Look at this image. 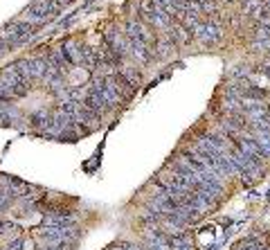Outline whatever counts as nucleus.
Returning a JSON list of instances; mask_svg holds the SVG:
<instances>
[{"instance_id":"9","label":"nucleus","mask_w":270,"mask_h":250,"mask_svg":"<svg viewBox=\"0 0 270 250\" xmlns=\"http://www.w3.org/2000/svg\"><path fill=\"white\" fill-rule=\"evenodd\" d=\"M7 250H23V239H14Z\"/></svg>"},{"instance_id":"6","label":"nucleus","mask_w":270,"mask_h":250,"mask_svg":"<svg viewBox=\"0 0 270 250\" xmlns=\"http://www.w3.org/2000/svg\"><path fill=\"white\" fill-rule=\"evenodd\" d=\"M23 21L30 23V25H41V23H45V18L38 16V14H34L32 9H27L25 14H23Z\"/></svg>"},{"instance_id":"2","label":"nucleus","mask_w":270,"mask_h":250,"mask_svg":"<svg viewBox=\"0 0 270 250\" xmlns=\"http://www.w3.org/2000/svg\"><path fill=\"white\" fill-rule=\"evenodd\" d=\"M191 34L198 36L203 43H214V41H218V36H221V30H218L214 23H201Z\"/></svg>"},{"instance_id":"5","label":"nucleus","mask_w":270,"mask_h":250,"mask_svg":"<svg viewBox=\"0 0 270 250\" xmlns=\"http://www.w3.org/2000/svg\"><path fill=\"white\" fill-rule=\"evenodd\" d=\"M43 225H72V217H65V214H48Z\"/></svg>"},{"instance_id":"1","label":"nucleus","mask_w":270,"mask_h":250,"mask_svg":"<svg viewBox=\"0 0 270 250\" xmlns=\"http://www.w3.org/2000/svg\"><path fill=\"white\" fill-rule=\"evenodd\" d=\"M61 5H63L61 0H34L32 5H30V9H32L34 14H38V16L48 18V16H52V14H57Z\"/></svg>"},{"instance_id":"10","label":"nucleus","mask_w":270,"mask_h":250,"mask_svg":"<svg viewBox=\"0 0 270 250\" xmlns=\"http://www.w3.org/2000/svg\"><path fill=\"white\" fill-rule=\"evenodd\" d=\"M41 250H68V246H65V244H59V246H45V248H41Z\"/></svg>"},{"instance_id":"11","label":"nucleus","mask_w":270,"mask_h":250,"mask_svg":"<svg viewBox=\"0 0 270 250\" xmlns=\"http://www.w3.org/2000/svg\"><path fill=\"white\" fill-rule=\"evenodd\" d=\"M113 250H128V248H126V244H120V246H115Z\"/></svg>"},{"instance_id":"3","label":"nucleus","mask_w":270,"mask_h":250,"mask_svg":"<svg viewBox=\"0 0 270 250\" xmlns=\"http://www.w3.org/2000/svg\"><path fill=\"white\" fill-rule=\"evenodd\" d=\"M63 52L68 57L70 63H84V48H79L74 41H65L63 43Z\"/></svg>"},{"instance_id":"7","label":"nucleus","mask_w":270,"mask_h":250,"mask_svg":"<svg viewBox=\"0 0 270 250\" xmlns=\"http://www.w3.org/2000/svg\"><path fill=\"white\" fill-rule=\"evenodd\" d=\"M122 79L126 81V84L131 86V88H133V86H138V84H140V77L135 75L133 70H124V72H122Z\"/></svg>"},{"instance_id":"12","label":"nucleus","mask_w":270,"mask_h":250,"mask_svg":"<svg viewBox=\"0 0 270 250\" xmlns=\"http://www.w3.org/2000/svg\"><path fill=\"white\" fill-rule=\"evenodd\" d=\"M61 2H70V0H61Z\"/></svg>"},{"instance_id":"8","label":"nucleus","mask_w":270,"mask_h":250,"mask_svg":"<svg viewBox=\"0 0 270 250\" xmlns=\"http://www.w3.org/2000/svg\"><path fill=\"white\" fill-rule=\"evenodd\" d=\"M11 203V194H7L5 189H0V210H5Z\"/></svg>"},{"instance_id":"4","label":"nucleus","mask_w":270,"mask_h":250,"mask_svg":"<svg viewBox=\"0 0 270 250\" xmlns=\"http://www.w3.org/2000/svg\"><path fill=\"white\" fill-rule=\"evenodd\" d=\"M169 246H171V250H194V244H191V239L187 234H176V237H171Z\"/></svg>"}]
</instances>
